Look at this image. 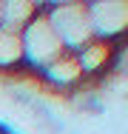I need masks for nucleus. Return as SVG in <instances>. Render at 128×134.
I'll use <instances>...</instances> for the list:
<instances>
[{"mask_svg":"<svg viewBox=\"0 0 128 134\" xmlns=\"http://www.w3.org/2000/svg\"><path fill=\"white\" fill-rule=\"evenodd\" d=\"M43 14L49 17L51 29L60 37L66 52L77 54L83 46H88L94 40L85 3H49V6H43Z\"/></svg>","mask_w":128,"mask_h":134,"instance_id":"obj_1","label":"nucleus"},{"mask_svg":"<svg viewBox=\"0 0 128 134\" xmlns=\"http://www.w3.org/2000/svg\"><path fill=\"white\" fill-rule=\"evenodd\" d=\"M20 43H23V69L31 71V74H37L46 63H51L57 54L66 52L63 43H60V37L51 29L49 17L43 14V6L34 14V20L20 31Z\"/></svg>","mask_w":128,"mask_h":134,"instance_id":"obj_2","label":"nucleus"},{"mask_svg":"<svg viewBox=\"0 0 128 134\" xmlns=\"http://www.w3.org/2000/svg\"><path fill=\"white\" fill-rule=\"evenodd\" d=\"M34 77L43 83V88H54V91H71V88H80V83H85L83 69L77 63V54H71V52L57 54Z\"/></svg>","mask_w":128,"mask_h":134,"instance_id":"obj_3","label":"nucleus"},{"mask_svg":"<svg viewBox=\"0 0 128 134\" xmlns=\"http://www.w3.org/2000/svg\"><path fill=\"white\" fill-rule=\"evenodd\" d=\"M88 23L94 37L100 40H114L125 34V23H128V6L120 3H88Z\"/></svg>","mask_w":128,"mask_h":134,"instance_id":"obj_4","label":"nucleus"},{"mask_svg":"<svg viewBox=\"0 0 128 134\" xmlns=\"http://www.w3.org/2000/svg\"><path fill=\"white\" fill-rule=\"evenodd\" d=\"M40 12L37 3H23V0H6L0 3V29H9L14 34H20L31 20L34 14Z\"/></svg>","mask_w":128,"mask_h":134,"instance_id":"obj_5","label":"nucleus"},{"mask_svg":"<svg viewBox=\"0 0 128 134\" xmlns=\"http://www.w3.org/2000/svg\"><path fill=\"white\" fill-rule=\"evenodd\" d=\"M0 71H23V43L20 34L0 29Z\"/></svg>","mask_w":128,"mask_h":134,"instance_id":"obj_6","label":"nucleus"}]
</instances>
